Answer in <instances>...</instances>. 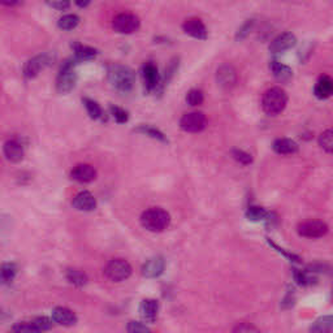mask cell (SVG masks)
I'll use <instances>...</instances> for the list:
<instances>
[{
  "mask_svg": "<svg viewBox=\"0 0 333 333\" xmlns=\"http://www.w3.org/2000/svg\"><path fill=\"white\" fill-rule=\"evenodd\" d=\"M107 77L112 86L120 93H129L135 84V73L132 68L121 64H111L107 68Z\"/></svg>",
  "mask_w": 333,
  "mask_h": 333,
  "instance_id": "obj_1",
  "label": "cell"
},
{
  "mask_svg": "<svg viewBox=\"0 0 333 333\" xmlns=\"http://www.w3.org/2000/svg\"><path fill=\"white\" fill-rule=\"evenodd\" d=\"M288 104V94L281 87H271L262 98V108L268 116H277Z\"/></svg>",
  "mask_w": 333,
  "mask_h": 333,
  "instance_id": "obj_2",
  "label": "cell"
},
{
  "mask_svg": "<svg viewBox=\"0 0 333 333\" xmlns=\"http://www.w3.org/2000/svg\"><path fill=\"white\" fill-rule=\"evenodd\" d=\"M141 224L149 232L160 233V232H164L171 224V215L163 208H149L142 213Z\"/></svg>",
  "mask_w": 333,
  "mask_h": 333,
  "instance_id": "obj_3",
  "label": "cell"
},
{
  "mask_svg": "<svg viewBox=\"0 0 333 333\" xmlns=\"http://www.w3.org/2000/svg\"><path fill=\"white\" fill-rule=\"evenodd\" d=\"M76 64L77 61L73 59H68L61 64L59 75L56 78V90L59 94H69L77 84V72H76Z\"/></svg>",
  "mask_w": 333,
  "mask_h": 333,
  "instance_id": "obj_4",
  "label": "cell"
},
{
  "mask_svg": "<svg viewBox=\"0 0 333 333\" xmlns=\"http://www.w3.org/2000/svg\"><path fill=\"white\" fill-rule=\"evenodd\" d=\"M133 268L130 263L125 259H112L107 263L104 267V276L114 282H121L125 281L126 279H129L132 276Z\"/></svg>",
  "mask_w": 333,
  "mask_h": 333,
  "instance_id": "obj_5",
  "label": "cell"
},
{
  "mask_svg": "<svg viewBox=\"0 0 333 333\" xmlns=\"http://www.w3.org/2000/svg\"><path fill=\"white\" fill-rule=\"evenodd\" d=\"M55 61V55L50 54V52H45V54H39L36 56L31 57L29 60L25 63L24 69V77L27 80H31V78H35L36 76H39V73L45 70L46 68L51 65Z\"/></svg>",
  "mask_w": 333,
  "mask_h": 333,
  "instance_id": "obj_6",
  "label": "cell"
},
{
  "mask_svg": "<svg viewBox=\"0 0 333 333\" xmlns=\"http://www.w3.org/2000/svg\"><path fill=\"white\" fill-rule=\"evenodd\" d=\"M141 27V20L133 13H119L112 21V29L119 34H133Z\"/></svg>",
  "mask_w": 333,
  "mask_h": 333,
  "instance_id": "obj_7",
  "label": "cell"
},
{
  "mask_svg": "<svg viewBox=\"0 0 333 333\" xmlns=\"http://www.w3.org/2000/svg\"><path fill=\"white\" fill-rule=\"evenodd\" d=\"M208 125L207 117L203 112H189L185 114L180 120L181 129L186 133H201Z\"/></svg>",
  "mask_w": 333,
  "mask_h": 333,
  "instance_id": "obj_8",
  "label": "cell"
},
{
  "mask_svg": "<svg viewBox=\"0 0 333 333\" xmlns=\"http://www.w3.org/2000/svg\"><path fill=\"white\" fill-rule=\"evenodd\" d=\"M142 82H143L144 90L147 93H156V91L162 90V78H160L158 66L154 63H146L142 66L141 70Z\"/></svg>",
  "mask_w": 333,
  "mask_h": 333,
  "instance_id": "obj_9",
  "label": "cell"
},
{
  "mask_svg": "<svg viewBox=\"0 0 333 333\" xmlns=\"http://www.w3.org/2000/svg\"><path fill=\"white\" fill-rule=\"evenodd\" d=\"M329 228H328L327 223L321 221V220H307L301 224H298L297 232L301 237L305 238H321L324 237L328 233Z\"/></svg>",
  "mask_w": 333,
  "mask_h": 333,
  "instance_id": "obj_10",
  "label": "cell"
},
{
  "mask_svg": "<svg viewBox=\"0 0 333 333\" xmlns=\"http://www.w3.org/2000/svg\"><path fill=\"white\" fill-rule=\"evenodd\" d=\"M238 81L237 70L232 64H221L216 70V82L223 90H232Z\"/></svg>",
  "mask_w": 333,
  "mask_h": 333,
  "instance_id": "obj_11",
  "label": "cell"
},
{
  "mask_svg": "<svg viewBox=\"0 0 333 333\" xmlns=\"http://www.w3.org/2000/svg\"><path fill=\"white\" fill-rule=\"evenodd\" d=\"M52 328V320L47 316H38L30 321H20L11 329L15 332H45Z\"/></svg>",
  "mask_w": 333,
  "mask_h": 333,
  "instance_id": "obj_12",
  "label": "cell"
},
{
  "mask_svg": "<svg viewBox=\"0 0 333 333\" xmlns=\"http://www.w3.org/2000/svg\"><path fill=\"white\" fill-rule=\"evenodd\" d=\"M295 45H297V38H295L294 34L290 33V31H285V33H281L273 39L268 48H270L271 54L277 55L288 51V50L294 47Z\"/></svg>",
  "mask_w": 333,
  "mask_h": 333,
  "instance_id": "obj_13",
  "label": "cell"
},
{
  "mask_svg": "<svg viewBox=\"0 0 333 333\" xmlns=\"http://www.w3.org/2000/svg\"><path fill=\"white\" fill-rule=\"evenodd\" d=\"M182 30L188 35L193 36L195 39H201V41H206L208 36L207 27L198 17H190L185 20L182 24Z\"/></svg>",
  "mask_w": 333,
  "mask_h": 333,
  "instance_id": "obj_14",
  "label": "cell"
},
{
  "mask_svg": "<svg viewBox=\"0 0 333 333\" xmlns=\"http://www.w3.org/2000/svg\"><path fill=\"white\" fill-rule=\"evenodd\" d=\"M165 270V261L163 256H153L149 261L144 262L142 266V275L147 279H156L162 276Z\"/></svg>",
  "mask_w": 333,
  "mask_h": 333,
  "instance_id": "obj_15",
  "label": "cell"
},
{
  "mask_svg": "<svg viewBox=\"0 0 333 333\" xmlns=\"http://www.w3.org/2000/svg\"><path fill=\"white\" fill-rule=\"evenodd\" d=\"M70 177L77 182L89 183L96 178V169L90 164H77L70 172Z\"/></svg>",
  "mask_w": 333,
  "mask_h": 333,
  "instance_id": "obj_16",
  "label": "cell"
},
{
  "mask_svg": "<svg viewBox=\"0 0 333 333\" xmlns=\"http://www.w3.org/2000/svg\"><path fill=\"white\" fill-rule=\"evenodd\" d=\"M77 315L66 307H55L52 310V321L64 327H73L77 324Z\"/></svg>",
  "mask_w": 333,
  "mask_h": 333,
  "instance_id": "obj_17",
  "label": "cell"
},
{
  "mask_svg": "<svg viewBox=\"0 0 333 333\" xmlns=\"http://www.w3.org/2000/svg\"><path fill=\"white\" fill-rule=\"evenodd\" d=\"M73 207L78 211H84V212H90L96 208V199L94 198V195L87 190L80 192L72 201Z\"/></svg>",
  "mask_w": 333,
  "mask_h": 333,
  "instance_id": "obj_18",
  "label": "cell"
},
{
  "mask_svg": "<svg viewBox=\"0 0 333 333\" xmlns=\"http://www.w3.org/2000/svg\"><path fill=\"white\" fill-rule=\"evenodd\" d=\"M4 155H6L7 160L12 163H18L24 159L25 150L22 143L18 139H9L4 143Z\"/></svg>",
  "mask_w": 333,
  "mask_h": 333,
  "instance_id": "obj_19",
  "label": "cell"
},
{
  "mask_svg": "<svg viewBox=\"0 0 333 333\" xmlns=\"http://www.w3.org/2000/svg\"><path fill=\"white\" fill-rule=\"evenodd\" d=\"M158 312H159V303L158 301L151 300H143L139 305V314H141L142 319L147 323H154L158 318Z\"/></svg>",
  "mask_w": 333,
  "mask_h": 333,
  "instance_id": "obj_20",
  "label": "cell"
},
{
  "mask_svg": "<svg viewBox=\"0 0 333 333\" xmlns=\"http://www.w3.org/2000/svg\"><path fill=\"white\" fill-rule=\"evenodd\" d=\"M314 94L318 99H328L333 94V82L329 76H321L314 87Z\"/></svg>",
  "mask_w": 333,
  "mask_h": 333,
  "instance_id": "obj_21",
  "label": "cell"
},
{
  "mask_svg": "<svg viewBox=\"0 0 333 333\" xmlns=\"http://www.w3.org/2000/svg\"><path fill=\"white\" fill-rule=\"evenodd\" d=\"M270 69L272 72L273 77L276 78L280 82H288L293 78V70L290 66L285 65V64L280 63L277 60H272L270 63Z\"/></svg>",
  "mask_w": 333,
  "mask_h": 333,
  "instance_id": "obj_22",
  "label": "cell"
},
{
  "mask_svg": "<svg viewBox=\"0 0 333 333\" xmlns=\"http://www.w3.org/2000/svg\"><path fill=\"white\" fill-rule=\"evenodd\" d=\"M272 149L273 151L279 154V155H291V154L298 153L300 146H298L297 142H294L293 139L279 138L273 142Z\"/></svg>",
  "mask_w": 333,
  "mask_h": 333,
  "instance_id": "obj_23",
  "label": "cell"
},
{
  "mask_svg": "<svg viewBox=\"0 0 333 333\" xmlns=\"http://www.w3.org/2000/svg\"><path fill=\"white\" fill-rule=\"evenodd\" d=\"M73 52H75V60L76 61H89L95 59L98 55V50L90 46H85L81 43H76L72 46Z\"/></svg>",
  "mask_w": 333,
  "mask_h": 333,
  "instance_id": "obj_24",
  "label": "cell"
},
{
  "mask_svg": "<svg viewBox=\"0 0 333 333\" xmlns=\"http://www.w3.org/2000/svg\"><path fill=\"white\" fill-rule=\"evenodd\" d=\"M135 133H139V134L147 135L150 138L156 139V141L162 142V143H168V138H167V135L162 132L160 129L155 128V126L151 125H139L138 128H135L134 129Z\"/></svg>",
  "mask_w": 333,
  "mask_h": 333,
  "instance_id": "obj_25",
  "label": "cell"
},
{
  "mask_svg": "<svg viewBox=\"0 0 333 333\" xmlns=\"http://www.w3.org/2000/svg\"><path fill=\"white\" fill-rule=\"evenodd\" d=\"M82 103H84L85 108H86L87 115L93 120H105L104 112H103L102 107L98 104V102L90 99V98H82Z\"/></svg>",
  "mask_w": 333,
  "mask_h": 333,
  "instance_id": "obj_26",
  "label": "cell"
},
{
  "mask_svg": "<svg viewBox=\"0 0 333 333\" xmlns=\"http://www.w3.org/2000/svg\"><path fill=\"white\" fill-rule=\"evenodd\" d=\"M17 275V266L15 263H3L0 266V284L8 285Z\"/></svg>",
  "mask_w": 333,
  "mask_h": 333,
  "instance_id": "obj_27",
  "label": "cell"
},
{
  "mask_svg": "<svg viewBox=\"0 0 333 333\" xmlns=\"http://www.w3.org/2000/svg\"><path fill=\"white\" fill-rule=\"evenodd\" d=\"M66 280L76 286H85L89 281V277L85 272L76 268H70L66 271Z\"/></svg>",
  "mask_w": 333,
  "mask_h": 333,
  "instance_id": "obj_28",
  "label": "cell"
},
{
  "mask_svg": "<svg viewBox=\"0 0 333 333\" xmlns=\"http://www.w3.org/2000/svg\"><path fill=\"white\" fill-rule=\"evenodd\" d=\"M80 24V17L75 13H68V15H64L63 17L59 18V21H57V26L61 30L69 31L76 29Z\"/></svg>",
  "mask_w": 333,
  "mask_h": 333,
  "instance_id": "obj_29",
  "label": "cell"
},
{
  "mask_svg": "<svg viewBox=\"0 0 333 333\" xmlns=\"http://www.w3.org/2000/svg\"><path fill=\"white\" fill-rule=\"evenodd\" d=\"M332 329H333L332 316H323V318H319L318 320L310 327V330H311V332H316V333L332 332Z\"/></svg>",
  "mask_w": 333,
  "mask_h": 333,
  "instance_id": "obj_30",
  "label": "cell"
},
{
  "mask_svg": "<svg viewBox=\"0 0 333 333\" xmlns=\"http://www.w3.org/2000/svg\"><path fill=\"white\" fill-rule=\"evenodd\" d=\"M254 26H255V20H254V18H249V20H246V21L243 22V24L238 27V30L236 31V35H234L236 41H237V42H241L243 39H246L247 36L250 35V33L252 31Z\"/></svg>",
  "mask_w": 333,
  "mask_h": 333,
  "instance_id": "obj_31",
  "label": "cell"
},
{
  "mask_svg": "<svg viewBox=\"0 0 333 333\" xmlns=\"http://www.w3.org/2000/svg\"><path fill=\"white\" fill-rule=\"evenodd\" d=\"M270 213L264 210L263 207H259V206H250L246 211V217L251 221H262V220H266L268 217Z\"/></svg>",
  "mask_w": 333,
  "mask_h": 333,
  "instance_id": "obj_32",
  "label": "cell"
},
{
  "mask_svg": "<svg viewBox=\"0 0 333 333\" xmlns=\"http://www.w3.org/2000/svg\"><path fill=\"white\" fill-rule=\"evenodd\" d=\"M319 146H320L325 153L330 154L333 150V132L332 129H327L323 132L319 137Z\"/></svg>",
  "mask_w": 333,
  "mask_h": 333,
  "instance_id": "obj_33",
  "label": "cell"
},
{
  "mask_svg": "<svg viewBox=\"0 0 333 333\" xmlns=\"http://www.w3.org/2000/svg\"><path fill=\"white\" fill-rule=\"evenodd\" d=\"M293 276H294V280L297 281L298 285H302V286L312 285V284L316 281V280L314 279L307 271L293 270Z\"/></svg>",
  "mask_w": 333,
  "mask_h": 333,
  "instance_id": "obj_34",
  "label": "cell"
},
{
  "mask_svg": "<svg viewBox=\"0 0 333 333\" xmlns=\"http://www.w3.org/2000/svg\"><path fill=\"white\" fill-rule=\"evenodd\" d=\"M186 102H188L189 105H192V107H198V105H201L202 103L204 102L203 93H202L201 90H198V89H193V90H190L189 93H188V95H186Z\"/></svg>",
  "mask_w": 333,
  "mask_h": 333,
  "instance_id": "obj_35",
  "label": "cell"
},
{
  "mask_svg": "<svg viewBox=\"0 0 333 333\" xmlns=\"http://www.w3.org/2000/svg\"><path fill=\"white\" fill-rule=\"evenodd\" d=\"M109 111H111V115L114 116L115 121H116L117 124H125L129 120V114H128V111H125V109L121 108V107L111 105V107H109Z\"/></svg>",
  "mask_w": 333,
  "mask_h": 333,
  "instance_id": "obj_36",
  "label": "cell"
},
{
  "mask_svg": "<svg viewBox=\"0 0 333 333\" xmlns=\"http://www.w3.org/2000/svg\"><path fill=\"white\" fill-rule=\"evenodd\" d=\"M232 155H233V158L237 160L238 163H241V164L243 165H249L252 163V156L250 155L249 153H246V151L236 149V150L232 151Z\"/></svg>",
  "mask_w": 333,
  "mask_h": 333,
  "instance_id": "obj_37",
  "label": "cell"
},
{
  "mask_svg": "<svg viewBox=\"0 0 333 333\" xmlns=\"http://www.w3.org/2000/svg\"><path fill=\"white\" fill-rule=\"evenodd\" d=\"M267 242L270 243V246H272L273 249H276L277 252H280V254H282V255L285 256V258H288L290 262H295V263H301V258L300 256L294 255V254H291V252H288L285 249H282V247L277 246L276 243L273 242V241H271L270 238H267Z\"/></svg>",
  "mask_w": 333,
  "mask_h": 333,
  "instance_id": "obj_38",
  "label": "cell"
},
{
  "mask_svg": "<svg viewBox=\"0 0 333 333\" xmlns=\"http://www.w3.org/2000/svg\"><path fill=\"white\" fill-rule=\"evenodd\" d=\"M126 330L130 333H146L150 332V328L141 321H129V324L126 327Z\"/></svg>",
  "mask_w": 333,
  "mask_h": 333,
  "instance_id": "obj_39",
  "label": "cell"
},
{
  "mask_svg": "<svg viewBox=\"0 0 333 333\" xmlns=\"http://www.w3.org/2000/svg\"><path fill=\"white\" fill-rule=\"evenodd\" d=\"M46 3L57 11H66L70 8V0H46Z\"/></svg>",
  "mask_w": 333,
  "mask_h": 333,
  "instance_id": "obj_40",
  "label": "cell"
},
{
  "mask_svg": "<svg viewBox=\"0 0 333 333\" xmlns=\"http://www.w3.org/2000/svg\"><path fill=\"white\" fill-rule=\"evenodd\" d=\"M233 332H240V333H245V332H259V329L254 325L249 324V323H241V324L236 325L233 328Z\"/></svg>",
  "mask_w": 333,
  "mask_h": 333,
  "instance_id": "obj_41",
  "label": "cell"
},
{
  "mask_svg": "<svg viewBox=\"0 0 333 333\" xmlns=\"http://www.w3.org/2000/svg\"><path fill=\"white\" fill-rule=\"evenodd\" d=\"M22 0H0V4L4 7H16L21 4Z\"/></svg>",
  "mask_w": 333,
  "mask_h": 333,
  "instance_id": "obj_42",
  "label": "cell"
},
{
  "mask_svg": "<svg viewBox=\"0 0 333 333\" xmlns=\"http://www.w3.org/2000/svg\"><path fill=\"white\" fill-rule=\"evenodd\" d=\"M75 3L80 8H86V7L90 6L91 0H75Z\"/></svg>",
  "mask_w": 333,
  "mask_h": 333,
  "instance_id": "obj_43",
  "label": "cell"
}]
</instances>
